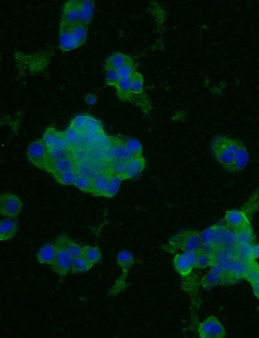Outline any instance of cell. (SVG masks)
<instances>
[{"label":"cell","instance_id":"cell-1","mask_svg":"<svg viewBox=\"0 0 259 338\" xmlns=\"http://www.w3.org/2000/svg\"><path fill=\"white\" fill-rule=\"evenodd\" d=\"M239 141L225 136L214 137L211 141V153L225 170L231 166L235 159Z\"/></svg>","mask_w":259,"mask_h":338},{"label":"cell","instance_id":"cell-2","mask_svg":"<svg viewBox=\"0 0 259 338\" xmlns=\"http://www.w3.org/2000/svg\"><path fill=\"white\" fill-rule=\"evenodd\" d=\"M128 102L138 107L145 115L153 110V104L144 89L143 75L136 71L132 76L131 91Z\"/></svg>","mask_w":259,"mask_h":338},{"label":"cell","instance_id":"cell-3","mask_svg":"<svg viewBox=\"0 0 259 338\" xmlns=\"http://www.w3.org/2000/svg\"><path fill=\"white\" fill-rule=\"evenodd\" d=\"M171 247L184 252L199 251L202 247L200 233L196 230H185L173 235L169 240Z\"/></svg>","mask_w":259,"mask_h":338},{"label":"cell","instance_id":"cell-4","mask_svg":"<svg viewBox=\"0 0 259 338\" xmlns=\"http://www.w3.org/2000/svg\"><path fill=\"white\" fill-rule=\"evenodd\" d=\"M27 158L33 166L46 171L50 160L48 155V149L42 140L33 141L27 149Z\"/></svg>","mask_w":259,"mask_h":338},{"label":"cell","instance_id":"cell-5","mask_svg":"<svg viewBox=\"0 0 259 338\" xmlns=\"http://www.w3.org/2000/svg\"><path fill=\"white\" fill-rule=\"evenodd\" d=\"M199 337L202 338H223L226 337V331L223 325L217 318L210 316L199 325Z\"/></svg>","mask_w":259,"mask_h":338},{"label":"cell","instance_id":"cell-6","mask_svg":"<svg viewBox=\"0 0 259 338\" xmlns=\"http://www.w3.org/2000/svg\"><path fill=\"white\" fill-rule=\"evenodd\" d=\"M23 204L16 194L5 192L0 197V213L9 217H17L22 209Z\"/></svg>","mask_w":259,"mask_h":338},{"label":"cell","instance_id":"cell-7","mask_svg":"<svg viewBox=\"0 0 259 338\" xmlns=\"http://www.w3.org/2000/svg\"><path fill=\"white\" fill-rule=\"evenodd\" d=\"M108 154L112 160L129 161L134 157V154L126 147L118 136L109 138Z\"/></svg>","mask_w":259,"mask_h":338},{"label":"cell","instance_id":"cell-8","mask_svg":"<svg viewBox=\"0 0 259 338\" xmlns=\"http://www.w3.org/2000/svg\"><path fill=\"white\" fill-rule=\"evenodd\" d=\"M57 247L56 256L51 264V268L57 275L64 277L72 269L73 259L59 244L54 243Z\"/></svg>","mask_w":259,"mask_h":338},{"label":"cell","instance_id":"cell-9","mask_svg":"<svg viewBox=\"0 0 259 338\" xmlns=\"http://www.w3.org/2000/svg\"><path fill=\"white\" fill-rule=\"evenodd\" d=\"M237 245V231L226 223L218 224L215 245L217 247H234Z\"/></svg>","mask_w":259,"mask_h":338},{"label":"cell","instance_id":"cell-10","mask_svg":"<svg viewBox=\"0 0 259 338\" xmlns=\"http://www.w3.org/2000/svg\"><path fill=\"white\" fill-rule=\"evenodd\" d=\"M42 140L48 149L70 148L64 138V132L59 131L53 126H49L47 128L43 134Z\"/></svg>","mask_w":259,"mask_h":338},{"label":"cell","instance_id":"cell-11","mask_svg":"<svg viewBox=\"0 0 259 338\" xmlns=\"http://www.w3.org/2000/svg\"><path fill=\"white\" fill-rule=\"evenodd\" d=\"M213 257L214 264L219 265L229 273L231 262L234 259L237 258L236 254H235V247H217Z\"/></svg>","mask_w":259,"mask_h":338},{"label":"cell","instance_id":"cell-12","mask_svg":"<svg viewBox=\"0 0 259 338\" xmlns=\"http://www.w3.org/2000/svg\"><path fill=\"white\" fill-rule=\"evenodd\" d=\"M113 173L110 169L98 172L92 177V194L95 196H105L109 181Z\"/></svg>","mask_w":259,"mask_h":338},{"label":"cell","instance_id":"cell-13","mask_svg":"<svg viewBox=\"0 0 259 338\" xmlns=\"http://www.w3.org/2000/svg\"><path fill=\"white\" fill-rule=\"evenodd\" d=\"M225 223L235 230H241L251 225L247 216L243 211L233 209L226 211L224 218Z\"/></svg>","mask_w":259,"mask_h":338},{"label":"cell","instance_id":"cell-14","mask_svg":"<svg viewBox=\"0 0 259 338\" xmlns=\"http://www.w3.org/2000/svg\"><path fill=\"white\" fill-rule=\"evenodd\" d=\"M59 43L63 52H69L81 46L73 35L70 25L61 22L59 29Z\"/></svg>","mask_w":259,"mask_h":338},{"label":"cell","instance_id":"cell-15","mask_svg":"<svg viewBox=\"0 0 259 338\" xmlns=\"http://www.w3.org/2000/svg\"><path fill=\"white\" fill-rule=\"evenodd\" d=\"M249 154L243 141H239L238 149L232 164L226 170L235 173L243 170L247 166L249 162Z\"/></svg>","mask_w":259,"mask_h":338},{"label":"cell","instance_id":"cell-16","mask_svg":"<svg viewBox=\"0 0 259 338\" xmlns=\"http://www.w3.org/2000/svg\"><path fill=\"white\" fill-rule=\"evenodd\" d=\"M254 261L247 262V261L240 260L238 258H235L233 260L231 264L229 274H230L233 284L236 283L242 279H245L246 274Z\"/></svg>","mask_w":259,"mask_h":338},{"label":"cell","instance_id":"cell-17","mask_svg":"<svg viewBox=\"0 0 259 338\" xmlns=\"http://www.w3.org/2000/svg\"><path fill=\"white\" fill-rule=\"evenodd\" d=\"M80 1L71 0L64 4L62 12L61 23L73 25L79 22Z\"/></svg>","mask_w":259,"mask_h":338},{"label":"cell","instance_id":"cell-18","mask_svg":"<svg viewBox=\"0 0 259 338\" xmlns=\"http://www.w3.org/2000/svg\"><path fill=\"white\" fill-rule=\"evenodd\" d=\"M77 168V164L74 158H69L49 162L46 171L53 175L67 171L76 170Z\"/></svg>","mask_w":259,"mask_h":338},{"label":"cell","instance_id":"cell-19","mask_svg":"<svg viewBox=\"0 0 259 338\" xmlns=\"http://www.w3.org/2000/svg\"><path fill=\"white\" fill-rule=\"evenodd\" d=\"M146 166V161L143 156H134L132 159L128 161L127 167L123 179H133L144 170Z\"/></svg>","mask_w":259,"mask_h":338},{"label":"cell","instance_id":"cell-20","mask_svg":"<svg viewBox=\"0 0 259 338\" xmlns=\"http://www.w3.org/2000/svg\"><path fill=\"white\" fill-rule=\"evenodd\" d=\"M55 242L61 245L73 260L82 256L83 246L73 241L70 237L61 235L57 237Z\"/></svg>","mask_w":259,"mask_h":338},{"label":"cell","instance_id":"cell-21","mask_svg":"<svg viewBox=\"0 0 259 338\" xmlns=\"http://www.w3.org/2000/svg\"><path fill=\"white\" fill-rule=\"evenodd\" d=\"M57 247L55 243H46L40 247L36 257L40 264L51 265L56 256Z\"/></svg>","mask_w":259,"mask_h":338},{"label":"cell","instance_id":"cell-22","mask_svg":"<svg viewBox=\"0 0 259 338\" xmlns=\"http://www.w3.org/2000/svg\"><path fill=\"white\" fill-rule=\"evenodd\" d=\"M11 218L3 219L0 222V240L1 241H7L12 238L18 231V222Z\"/></svg>","mask_w":259,"mask_h":338},{"label":"cell","instance_id":"cell-23","mask_svg":"<svg viewBox=\"0 0 259 338\" xmlns=\"http://www.w3.org/2000/svg\"><path fill=\"white\" fill-rule=\"evenodd\" d=\"M173 265L176 272L182 277L189 275L191 273L192 269H194L193 265L190 262L189 258L186 255L185 252L183 254H177L174 256Z\"/></svg>","mask_w":259,"mask_h":338},{"label":"cell","instance_id":"cell-24","mask_svg":"<svg viewBox=\"0 0 259 338\" xmlns=\"http://www.w3.org/2000/svg\"><path fill=\"white\" fill-rule=\"evenodd\" d=\"M95 8V5L93 1H91V0L80 1L79 22L88 25L93 18Z\"/></svg>","mask_w":259,"mask_h":338},{"label":"cell","instance_id":"cell-25","mask_svg":"<svg viewBox=\"0 0 259 338\" xmlns=\"http://www.w3.org/2000/svg\"><path fill=\"white\" fill-rule=\"evenodd\" d=\"M132 76L121 78L117 83L116 88L117 96L122 102L129 100L130 91H131Z\"/></svg>","mask_w":259,"mask_h":338},{"label":"cell","instance_id":"cell-26","mask_svg":"<svg viewBox=\"0 0 259 338\" xmlns=\"http://www.w3.org/2000/svg\"><path fill=\"white\" fill-rule=\"evenodd\" d=\"M134 264L133 254L128 250L120 252L117 256V264L123 271V279H125L128 271Z\"/></svg>","mask_w":259,"mask_h":338},{"label":"cell","instance_id":"cell-27","mask_svg":"<svg viewBox=\"0 0 259 338\" xmlns=\"http://www.w3.org/2000/svg\"><path fill=\"white\" fill-rule=\"evenodd\" d=\"M132 58L130 55L120 52L113 53L108 57L105 61V66H110L118 70L119 68L125 65L128 62L131 61Z\"/></svg>","mask_w":259,"mask_h":338},{"label":"cell","instance_id":"cell-28","mask_svg":"<svg viewBox=\"0 0 259 338\" xmlns=\"http://www.w3.org/2000/svg\"><path fill=\"white\" fill-rule=\"evenodd\" d=\"M71 31L80 46L86 41L87 37V25L82 22H78L70 25Z\"/></svg>","mask_w":259,"mask_h":338},{"label":"cell","instance_id":"cell-29","mask_svg":"<svg viewBox=\"0 0 259 338\" xmlns=\"http://www.w3.org/2000/svg\"><path fill=\"white\" fill-rule=\"evenodd\" d=\"M253 244H237L235 246V254L236 258L240 260L252 262L254 261L253 256Z\"/></svg>","mask_w":259,"mask_h":338},{"label":"cell","instance_id":"cell-30","mask_svg":"<svg viewBox=\"0 0 259 338\" xmlns=\"http://www.w3.org/2000/svg\"><path fill=\"white\" fill-rule=\"evenodd\" d=\"M118 137L135 156H142L143 147L140 141L131 137L123 136V135H119Z\"/></svg>","mask_w":259,"mask_h":338},{"label":"cell","instance_id":"cell-31","mask_svg":"<svg viewBox=\"0 0 259 338\" xmlns=\"http://www.w3.org/2000/svg\"><path fill=\"white\" fill-rule=\"evenodd\" d=\"M82 256L94 265L101 260L102 254L98 247L87 245L83 248Z\"/></svg>","mask_w":259,"mask_h":338},{"label":"cell","instance_id":"cell-32","mask_svg":"<svg viewBox=\"0 0 259 338\" xmlns=\"http://www.w3.org/2000/svg\"><path fill=\"white\" fill-rule=\"evenodd\" d=\"M93 266V264L81 256L73 260L71 271L75 274L85 273L90 270Z\"/></svg>","mask_w":259,"mask_h":338},{"label":"cell","instance_id":"cell-33","mask_svg":"<svg viewBox=\"0 0 259 338\" xmlns=\"http://www.w3.org/2000/svg\"><path fill=\"white\" fill-rule=\"evenodd\" d=\"M202 284L205 289H210L213 287L226 284V282L221 277L210 270L203 277Z\"/></svg>","mask_w":259,"mask_h":338},{"label":"cell","instance_id":"cell-34","mask_svg":"<svg viewBox=\"0 0 259 338\" xmlns=\"http://www.w3.org/2000/svg\"><path fill=\"white\" fill-rule=\"evenodd\" d=\"M236 231L237 244L249 243L254 245L255 235L251 225Z\"/></svg>","mask_w":259,"mask_h":338},{"label":"cell","instance_id":"cell-35","mask_svg":"<svg viewBox=\"0 0 259 338\" xmlns=\"http://www.w3.org/2000/svg\"><path fill=\"white\" fill-rule=\"evenodd\" d=\"M64 135L68 146L70 149H73V147H76L78 144L79 141L82 138L83 133L70 126L69 128L66 130L65 132H64Z\"/></svg>","mask_w":259,"mask_h":338},{"label":"cell","instance_id":"cell-36","mask_svg":"<svg viewBox=\"0 0 259 338\" xmlns=\"http://www.w3.org/2000/svg\"><path fill=\"white\" fill-rule=\"evenodd\" d=\"M77 172L76 170L67 171L58 174H53V177L56 179L58 183L63 185H74L76 181Z\"/></svg>","mask_w":259,"mask_h":338},{"label":"cell","instance_id":"cell-37","mask_svg":"<svg viewBox=\"0 0 259 338\" xmlns=\"http://www.w3.org/2000/svg\"><path fill=\"white\" fill-rule=\"evenodd\" d=\"M123 180L121 176L119 175L113 174L112 177L109 181L108 188H107L105 197L112 198L119 191L120 186H121V181Z\"/></svg>","mask_w":259,"mask_h":338},{"label":"cell","instance_id":"cell-38","mask_svg":"<svg viewBox=\"0 0 259 338\" xmlns=\"http://www.w3.org/2000/svg\"><path fill=\"white\" fill-rule=\"evenodd\" d=\"M81 191L92 194V179L91 177L77 174L74 185Z\"/></svg>","mask_w":259,"mask_h":338},{"label":"cell","instance_id":"cell-39","mask_svg":"<svg viewBox=\"0 0 259 338\" xmlns=\"http://www.w3.org/2000/svg\"><path fill=\"white\" fill-rule=\"evenodd\" d=\"M48 155L50 161L53 160L66 159V158H73L72 149H49Z\"/></svg>","mask_w":259,"mask_h":338},{"label":"cell","instance_id":"cell-40","mask_svg":"<svg viewBox=\"0 0 259 338\" xmlns=\"http://www.w3.org/2000/svg\"><path fill=\"white\" fill-rule=\"evenodd\" d=\"M217 224L211 226V227L205 229L202 233H200V239L202 245H215L216 234H217Z\"/></svg>","mask_w":259,"mask_h":338},{"label":"cell","instance_id":"cell-41","mask_svg":"<svg viewBox=\"0 0 259 338\" xmlns=\"http://www.w3.org/2000/svg\"><path fill=\"white\" fill-rule=\"evenodd\" d=\"M214 265L215 264H214L213 256L203 253V252L199 250L198 257H197L196 268L205 269L207 268V267H211Z\"/></svg>","mask_w":259,"mask_h":338},{"label":"cell","instance_id":"cell-42","mask_svg":"<svg viewBox=\"0 0 259 338\" xmlns=\"http://www.w3.org/2000/svg\"><path fill=\"white\" fill-rule=\"evenodd\" d=\"M105 68V78L107 84L112 87H116L121 77H120L117 69L104 66Z\"/></svg>","mask_w":259,"mask_h":338},{"label":"cell","instance_id":"cell-43","mask_svg":"<svg viewBox=\"0 0 259 338\" xmlns=\"http://www.w3.org/2000/svg\"><path fill=\"white\" fill-rule=\"evenodd\" d=\"M87 121H88V115H77L72 119L70 126L78 131L83 133L86 128Z\"/></svg>","mask_w":259,"mask_h":338},{"label":"cell","instance_id":"cell-44","mask_svg":"<svg viewBox=\"0 0 259 338\" xmlns=\"http://www.w3.org/2000/svg\"><path fill=\"white\" fill-rule=\"evenodd\" d=\"M127 163L128 162L126 161L112 160V162L110 163L109 169L112 171L113 174L119 175L123 179L124 175L126 172V167H127Z\"/></svg>","mask_w":259,"mask_h":338},{"label":"cell","instance_id":"cell-45","mask_svg":"<svg viewBox=\"0 0 259 338\" xmlns=\"http://www.w3.org/2000/svg\"><path fill=\"white\" fill-rule=\"evenodd\" d=\"M136 67L137 66L136 63H134V60L132 59L131 61L128 62L125 65H123L122 67L119 68V69L117 70V71H118V73L121 78H123V77H130L132 76V75L137 71Z\"/></svg>","mask_w":259,"mask_h":338},{"label":"cell","instance_id":"cell-46","mask_svg":"<svg viewBox=\"0 0 259 338\" xmlns=\"http://www.w3.org/2000/svg\"><path fill=\"white\" fill-rule=\"evenodd\" d=\"M245 279L251 284L259 282V265L255 261L246 274Z\"/></svg>","mask_w":259,"mask_h":338},{"label":"cell","instance_id":"cell-47","mask_svg":"<svg viewBox=\"0 0 259 338\" xmlns=\"http://www.w3.org/2000/svg\"><path fill=\"white\" fill-rule=\"evenodd\" d=\"M217 249V247H216L215 245H213V244H209V245H202V247H201L200 251L203 252V253L213 256Z\"/></svg>","mask_w":259,"mask_h":338},{"label":"cell","instance_id":"cell-48","mask_svg":"<svg viewBox=\"0 0 259 338\" xmlns=\"http://www.w3.org/2000/svg\"><path fill=\"white\" fill-rule=\"evenodd\" d=\"M97 97L95 95H93V94H87V95L85 96V100L87 104L89 105H94L97 102Z\"/></svg>","mask_w":259,"mask_h":338},{"label":"cell","instance_id":"cell-49","mask_svg":"<svg viewBox=\"0 0 259 338\" xmlns=\"http://www.w3.org/2000/svg\"><path fill=\"white\" fill-rule=\"evenodd\" d=\"M253 256L254 260L259 258V244L253 246Z\"/></svg>","mask_w":259,"mask_h":338},{"label":"cell","instance_id":"cell-50","mask_svg":"<svg viewBox=\"0 0 259 338\" xmlns=\"http://www.w3.org/2000/svg\"><path fill=\"white\" fill-rule=\"evenodd\" d=\"M254 294L259 299V282L251 284Z\"/></svg>","mask_w":259,"mask_h":338},{"label":"cell","instance_id":"cell-51","mask_svg":"<svg viewBox=\"0 0 259 338\" xmlns=\"http://www.w3.org/2000/svg\"><path fill=\"white\" fill-rule=\"evenodd\" d=\"M258 310H259V307H258Z\"/></svg>","mask_w":259,"mask_h":338}]
</instances>
